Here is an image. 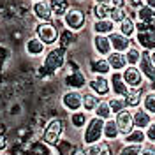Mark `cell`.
Returning a JSON list of instances; mask_svg holds the SVG:
<instances>
[{"label":"cell","instance_id":"cell-21","mask_svg":"<svg viewBox=\"0 0 155 155\" xmlns=\"http://www.w3.org/2000/svg\"><path fill=\"white\" fill-rule=\"evenodd\" d=\"M143 95H145V88L143 87H132L129 88L125 95V102H127V107H137L141 106V101H143Z\"/></svg>","mask_w":155,"mask_h":155},{"label":"cell","instance_id":"cell-1","mask_svg":"<svg viewBox=\"0 0 155 155\" xmlns=\"http://www.w3.org/2000/svg\"><path fill=\"white\" fill-rule=\"evenodd\" d=\"M67 64V49L58 46V48H51L49 51L44 53V60H42V67L48 71L49 74L58 72L60 69L65 67Z\"/></svg>","mask_w":155,"mask_h":155},{"label":"cell","instance_id":"cell-39","mask_svg":"<svg viewBox=\"0 0 155 155\" xmlns=\"http://www.w3.org/2000/svg\"><path fill=\"white\" fill-rule=\"evenodd\" d=\"M139 155H155V145L153 143H150V145H143L141 146Z\"/></svg>","mask_w":155,"mask_h":155},{"label":"cell","instance_id":"cell-13","mask_svg":"<svg viewBox=\"0 0 155 155\" xmlns=\"http://www.w3.org/2000/svg\"><path fill=\"white\" fill-rule=\"evenodd\" d=\"M118 32L125 37H134L136 35V11H129L125 18L118 23Z\"/></svg>","mask_w":155,"mask_h":155},{"label":"cell","instance_id":"cell-24","mask_svg":"<svg viewBox=\"0 0 155 155\" xmlns=\"http://www.w3.org/2000/svg\"><path fill=\"white\" fill-rule=\"evenodd\" d=\"M102 136H104V139H107V141H115V139L120 137V130H118V125H116L115 118H107L106 122H104Z\"/></svg>","mask_w":155,"mask_h":155},{"label":"cell","instance_id":"cell-2","mask_svg":"<svg viewBox=\"0 0 155 155\" xmlns=\"http://www.w3.org/2000/svg\"><path fill=\"white\" fill-rule=\"evenodd\" d=\"M104 122L106 120H102L99 116L88 118L87 125L83 127V145H95V143H101V139H104V136H102Z\"/></svg>","mask_w":155,"mask_h":155},{"label":"cell","instance_id":"cell-41","mask_svg":"<svg viewBox=\"0 0 155 155\" xmlns=\"http://www.w3.org/2000/svg\"><path fill=\"white\" fill-rule=\"evenodd\" d=\"M72 155H90V153H88L87 145H83V146H78L76 150H74V153H72Z\"/></svg>","mask_w":155,"mask_h":155},{"label":"cell","instance_id":"cell-17","mask_svg":"<svg viewBox=\"0 0 155 155\" xmlns=\"http://www.w3.org/2000/svg\"><path fill=\"white\" fill-rule=\"evenodd\" d=\"M88 69H90L92 74H102V76H107L111 72V65H109V62H107L106 57L92 58L90 64H88Z\"/></svg>","mask_w":155,"mask_h":155},{"label":"cell","instance_id":"cell-33","mask_svg":"<svg viewBox=\"0 0 155 155\" xmlns=\"http://www.w3.org/2000/svg\"><path fill=\"white\" fill-rule=\"evenodd\" d=\"M141 57H143V51L137 48V46H130V48L125 51V58L129 65H137L141 62Z\"/></svg>","mask_w":155,"mask_h":155},{"label":"cell","instance_id":"cell-28","mask_svg":"<svg viewBox=\"0 0 155 155\" xmlns=\"http://www.w3.org/2000/svg\"><path fill=\"white\" fill-rule=\"evenodd\" d=\"M111 9H113L111 4H95L92 7V16L95 19H106V18H109Z\"/></svg>","mask_w":155,"mask_h":155},{"label":"cell","instance_id":"cell-4","mask_svg":"<svg viewBox=\"0 0 155 155\" xmlns=\"http://www.w3.org/2000/svg\"><path fill=\"white\" fill-rule=\"evenodd\" d=\"M62 21H64L65 28L72 30V32H79V30L85 27V23H87V14H85V11L81 9V7L71 5L67 9V12L64 14Z\"/></svg>","mask_w":155,"mask_h":155},{"label":"cell","instance_id":"cell-35","mask_svg":"<svg viewBox=\"0 0 155 155\" xmlns=\"http://www.w3.org/2000/svg\"><path fill=\"white\" fill-rule=\"evenodd\" d=\"M109 101V107H111V113L116 115L118 111H122V109H125L127 107V102H125V97H111V99H107Z\"/></svg>","mask_w":155,"mask_h":155},{"label":"cell","instance_id":"cell-38","mask_svg":"<svg viewBox=\"0 0 155 155\" xmlns=\"http://www.w3.org/2000/svg\"><path fill=\"white\" fill-rule=\"evenodd\" d=\"M145 134H146V141L155 145V122L153 120H152V124L145 129Z\"/></svg>","mask_w":155,"mask_h":155},{"label":"cell","instance_id":"cell-44","mask_svg":"<svg viewBox=\"0 0 155 155\" xmlns=\"http://www.w3.org/2000/svg\"><path fill=\"white\" fill-rule=\"evenodd\" d=\"M145 4L148 5V7H152V9H155V0H145Z\"/></svg>","mask_w":155,"mask_h":155},{"label":"cell","instance_id":"cell-20","mask_svg":"<svg viewBox=\"0 0 155 155\" xmlns=\"http://www.w3.org/2000/svg\"><path fill=\"white\" fill-rule=\"evenodd\" d=\"M44 48H46V44H44L37 35L28 37L27 42H25V51L28 53L30 57H39V55H42V53H44Z\"/></svg>","mask_w":155,"mask_h":155},{"label":"cell","instance_id":"cell-9","mask_svg":"<svg viewBox=\"0 0 155 155\" xmlns=\"http://www.w3.org/2000/svg\"><path fill=\"white\" fill-rule=\"evenodd\" d=\"M122 76H124V81L127 83V87H143V81H145V76L143 72L139 71L137 65H127L124 71H122Z\"/></svg>","mask_w":155,"mask_h":155},{"label":"cell","instance_id":"cell-27","mask_svg":"<svg viewBox=\"0 0 155 155\" xmlns=\"http://www.w3.org/2000/svg\"><path fill=\"white\" fill-rule=\"evenodd\" d=\"M146 134L141 129H132L127 136H124V143H136V145H145Z\"/></svg>","mask_w":155,"mask_h":155},{"label":"cell","instance_id":"cell-32","mask_svg":"<svg viewBox=\"0 0 155 155\" xmlns=\"http://www.w3.org/2000/svg\"><path fill=\"white\" fill-rule=\"evenodd\" d=\"M88 122V113L87 111H74V113H71V124L72 127H76V129H83V127L87 125Z\"/></svg>","mask_w":155,"mask_h":155},{"label":"cell","instance_id":"cell-42","mask_svg":"<svg viewBox=\"0 0 155 155\" xmlns=\"http://www.w3.org/2000/svg\"><path fill=\"white\" fill-rule=\"evenodd\" d=\"M7 150V137L5 134H0V152H5Z\"/></svg>","mask_w":155,"mask_h":155},{"label":"cell","instance_id":"cell-18","mask_svg":"<svg viewBox=\"0 0 155 155\" xmlns=\"http://www.w3.org/2000/svg\"><path fill=\"white\" fill-rule=\"evenodd\" d=\"M132 120H134V129H141V130H145L146 127L152 124V115L145 111L141 106L134 107V111H132Z\"/></svg>","mask_w":155,"mask_h":155},{"label":"cell","instance_id":"cell-23","mask_svg":"<svg viewBox=\"0 0 155 155\" xmlns=\"http://www.w3.org/2000/svg\"><path fill=\"white\" fill-rule=\"evenodd\" d=\"M106 58H107V62H109V65H111V72H113V71H124V69L129 65V64H127V58H125V53L111 51Z\"/></svg>","mask_w":155,"mask_h":155},{"label":"cell","instance_id":"cell-46","mask_svg":"<svg viewBox=\"0 0 155 155\" xmlns=\"http://www.w3.org/2000/svg\"><path fill=\"white\" fill-rule=\"evenodd\" d=\"M95 4H111V0H94Z\"/></svg>","mask_w":155,"mask_h":155},{"label":"cell","instance_id":"cell-10","mask_svg":"<svg viewBox=\"0 0 155 155\" xmlns=\"http://www.w3.org/2000/svg\"><path fill=\"white\" fill-rule=\"evenodd\" d=\"M88 79L85 78V74L78 69V71H71L67 76H65V79H64V85L67 88H71V90H83V88L87 87Z\"/></svg>","mask_w":155,"mask_h":155},{"label":"cell","instance_id":"cell-34","mask_svg":"<svg viewBox=\"0 0 155 155\" xmlns=\"http://www.w3.org/2000/svg\"><path fill=\"white\" fill-rule=\"evenodd\" d=\"M55 148H57V153L58 155H72L78 146L74 145L72 141H69V139H60V141H58V145L55 146Z\"/></svg>","mask_w":155,"mask_h":155},{"label":"cell","instance_id":"cell-11","mask_svg":"<svg viewBox=\"0 0 155 155\" xmlns=\"http://www.w3.org/2000/svg\"><path fill=\"white\" fill-rule=\"evenodd\" d=\"M109 85H111V92L118 97H125L129 92V87L122 76V71H113V74L109 78Z\"/></svg>","mask_w":155,"mask_h":155},{"label":"cell","instance_id":"cell-16","mask_svg":"<svg viewBox=\"0 0 155 155\" xmlns=\"http://www.w3.org/2000/svg\"><path fill=\"white\" fill-rule=\"evenodd\" d=\"M109 41H111L113 51H118V53H125L127 49L132 46V39L122 35L120 32H113V34L109 35Z\"/></svg>","mask_w":155,"mask_h":155},{"label":"cell","instance_id":"cell-5","mask_svg":"<svg viewBox=\"0 0 155 155\" xmlns=\"http://www.w3.org/2000/svg\"><path fill=\"white\" fill-rule=\"evenodd\" d=\"M58 34H60V28L53 21H39L35 25V35L46 46H51V44L58 42Z\"/></svg>","mask_w":155,"mask_h":155},{"label":"cell","instance_id":"cell-40","mask_svg":"<svg viewBox=\"0 0 155 155\" xmlns=\"http://www.w3.org/2000/svg\"><path fill=\"white\" fill-rule=\"evenodd\" d=\"M143 5H145V0H127V7H130L132 11H137Z\"/></svg>","mask_w":155,"mask_h":155},{"label":"cell","instance_id":"cell-22","mask_svg":"<svg viewBox=\"0 0 155 155\" xmlns=\"http://www.w3.org/2000/svg\"><path fill=\"white\" fill-rule=\"evenodd\" d=\"M115 25L109 18L106 19H95L94 23H92V30H94V34H101V35H111L113 32H115Z\"/></svg>","mask_w":155,"mask_h":155},{"label":"cell","instance_id":"cell-12","mask_svg":"<svg viewBox=\"0 0 155 155\" xmlns=\"http://www.w3.org/2000/svg\"><path fill=\"white\" fill-rule=\"evenodd\" d=\"M32 12L35 14V18H37L39 21H53V12H51V7H49V0L34 2Z\"/></svg>","mask_w":155,"mask_h":155},{"label":"cell","instance_id":"cell-25","mask_svg":"<svg viewBox=\"0 0 155 155\" xmlns=\"http://www.w3.org/2000/svg\"><path fill=\"white\" fill-rule=\"evenodd\" d=\"M49 7L53 12V18H64V14L71 7L69 0H49Z\"/></svg>","mask_w":155,"mask_h":155},{"label":"cell","instance_id":"cell-29","mask_svg":"<svg viewBox=\"0 0 155 155\" xmlns=\"http://www.w3.org/2000/svg\"><path fill=\"white\" fill-rule=\"evenodd\" d=\"M141 107L148 111L152 116H155V90H148L143 95V101H141Z\"/></svg>","mask_w":155,"mask_h":155},{"label":"cell","instance_id":"cell-15","mask_svg":"<svg viewBox=\"0 0 155 155\" xmlns=\"http://www.w3.org/2000/svg\"><path fill=\"white\" fill-rule=\"evenodd\" d=\"M137 67L143 72L145 79H148V81L153 83L155 81V65L152 64V60H150V51L143 49V57H141V62L137 64Z\"/></svg>","mask_w":155,"mask_h":155},{"label":"cell","instance_id":"cell-6","mask_svg":"<svg viewBox=\"0 0 155 155\" xmlns=\"http://www.w3.org/2000/svg\"><path fill=\"white\" fill-rule=\"evenodd\" d=\"M87 87L90 88V92H94L99 97H106L111 92V85H109V78L102 76V74H92L88 79Z\"/></svg>","mask_w":155,"mask_h":155},{"label":"cell","instance_id":"cell-31","mask_svg":"<svg viewBox=\"0 0 155 155\" xmlns=\"http://www.w3.org/2000/svg\"><path fill=\"white\" fill-rule=\"evenodd\" d=\"M99 101H101V97L95 95L94 92L83 94V111H87V113H92V111H94V109L97 107Z\"/></svg>","mask_w":155,"mask_h":155},{"label":"cell","instance_id":"cell-19","mask_svg":"<svg viewBox=\"0 0 155 155\" xmlns=\"http://www.w3.org/2000/svg\"><path fill=\"white\" fill-rule=\"evenodd\" d=\"M136 42L141 49L152 51L155 49V30H148V32H136Z\"/></svg>","mask_w":155,"mask_h":155},{"label":"cell","instance_id":"cell-26","mask_svg":"<svg viewBox=\"0 0 155 155\" xmlns=\"http://www.w3.org/2000/svg\"><path fill=\"white\" fill-rule=\"evenodd\" d=\"M74 42H76V32H72V30H69V28H60V34H58V44H60L62 48L69 49Z\"/></svg>","mask_w":155,"mask_h":155},{"label":"cell","instance_id":"cell-45","mask_svg":"<svg viewBox=\"0 0 155 155\" xmlns=\"http://www.w3.org/2000/svg\"><path fill=\"white\" fill-rule=\"evenodd\" d=\"M150 60H152V64L155 65V49H152V51H150Z\"/></svg>","mask_w":155,"mask_h":155},{"label":"cell","instance_id":"cell-30","mask_svg":"<svg viewBox=\"0 0 155 155\" xmlns=\"http://www.w3.org/2000/svg\"><path fill=\"white\" fill-rule=\"evenodd\" d=\"M94 113H95V116L102 118V120L111 118L113 113H111V107H109V101H107V99H101L99 104H97V107L94 109Z\"/></svg>","mask_w":155,"mask_h":155},{"label":"cell","instance_id":"cell-8","mask_svg":"<svg viewBox=\"0 0 155 155\" xmlns=\"http://www.w3.org/2000/svg\"><path fill=\"white\" fill-rule=\"evenodd\" d=\"M115 122L118 125V130H120V136H127L132 129H134V120H132V109L130 107H125L122 111H118L115 115Z\"/></svg>","mask_w":155,"mask_h":155},{"label":"cell","instance_id":"cell-43","mask_svg":"<svg viewBox=\"0 0 155 155\" xmlns=\"http://www.w3.org/2000/svg\"><path fill=\"white\" fill-rule=\"evenodd\" d=\"M113 7H127V0H111Z\"/></svg>","mask_w":155,"mask_h":155},{"label":"cell","instance_id":"cell-47","mask_svg":"<svg viewBox=\"0 0 155 155\" xmlns=\"http://www.w3.org/2000/svg\"><path fill=\"white\" fill-rule=\"evenodd\" d=\"M0 155H9V153H5V152H0Z\"/></svg>","mask_w":155,"mask_h":155},{"label":"cell","instance_id":"cell-36","mask_svg":"<svg viewBox=\"0 0 155 155\" xmlns=\"http://www.w3.org/2000/svg\"><path fill=\"white\" fill-rule=\"evenodd\" d=\"M141 146H143V145L125 143V145L118 150V153H116V155H139V152H141Z\"/></svg>","mask_w":155,"mask_h":155},{"label":"cell","instance_id":"cell-37","mask_svg":"<svg viewBox=\"0 0 155 155\" xmlns=\"http://www.w3.org/2000/svg\"><path fill=\"white\" fill-rule=\"evenodd\" d=\"M127 14H129V9H127V7H113V9H111V14H109V19H111L113 23H120Z\"/></svg>","mask_w":155,"mask_h":155},{"label":"cell","instance_id":"cell-14","mask_svg":"<svg viewBox=\"0 0 155 155\" xmlns=\"http://www.w3.org/2000/svg\"><path fill=\"white\" fill-rule=\"evenodd\" d=\"M94 49L99 57H107L113 48H111V41H109V35H101V34H95L94 35Z\"/></svg>","mask_w":155,"mask_h":155},{"label":"cell","instance_id":"cell-48","mask_svg":"<svg viewBox=\"0 0 155 155\" xmlns=\"http://www.w3.org/2000/svg\"><path fill=\"white\" fill-rule=\"evenodd\" d=\"M34 2H39V0H34Z\"/></svg>","mask_w":155,"mask_h":155},{"label":"cell","instance_id":"cell-7","mask_svg":"<svg viewBox=\"0 0 155 155\" xmlns=\"http://www.w3.org/2000/svg\"><path fill=\"white\" fill-rule=\"evenodd\" d=\"M62 106L65 107L67 111L74 113V111H79L83 107V94L81 90H71L69 88L67 92L62 94Z\"/></svg>","mask_w":155,"mask_h":155},{"label":"cell","instance_id":"cell-3","mask_svg":"<svg viewBox=\"0 0 155 155\" xmlns=\"http://www.w3.org/2000/svg\"><path fill=\"white\" fill-rule=\"evenodd\" d=\"M64 130H65V122L62 118L49 120L44 127V130H42V143L48 146H57L58 141L64 136Z\"/></svg>","mask_w":155,"mask_h":155}]
</instances>
